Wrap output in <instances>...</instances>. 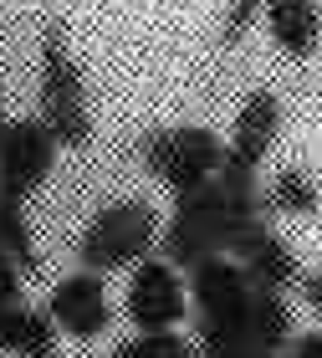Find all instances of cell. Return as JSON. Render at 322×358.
<instances>
[{"mask_svg": "<svg viewBox=\"0 0 322 358\" xmlns=\"http://www.w3.org/2000/svg\"><path fill=\"white\" fill-rule=\"evenodd\" d=\"M277 128H281V103H277V92H251L246 103H240L235 113V134L230 143H225V159H220V169H235V174H256L261 169V159L271 149V138H277Z\"/></svg>", "mask_w": 322, "mask_h": 358, "instance_id": "cell-8", "label": "cell"}, {"mask_svg": "<svg viewBox=\"0 0 322 358\" xmlns=\"http://www.w3.org/2000/svg\"><path fill=\"white\" fill-rule=\"evenodd\" d=\"M189 297H195L200 317H215V322H235L246 317V302H251V282L240 262L230 256H205L200 266H189Z\"/></svg>", "mask_w": 322, "mask_h": 358, "instance_id": "cell-7", "label": "cell"}, {"mask_svg": "<svg viewBox=\"0 0 322 358\" xmlns=\"http://www.w3.org/2000/svg\"><path fill=\"white\" fill-rule=\"evenodd\" d=\"M57 164V138L46 134L41 118H15L0 134V185L10 194H26L46 185V174Z\"/></svg>", "mask_w": 322, "mask_h": 358, "instance_id": "cell-4", "label": "cell"}, {"mask_svg": "<svg viewBox=\"0 0 322 358\" xmlns=\"http://www.w3.org/2000/svg\"><path fill=\"white\" fill-rule=\"evenodd\" d=\"M41 123L57 138V149H82L92 138L82 72H77V62L67 52L61 26H46V36H41Z\"/></svg>", "mask_w": 322, "mask_h": 358, "instance_id": "cell-2", "label": "cell"}, {"mask_svg": "<svg viewBox=\"0 0 322 358\" xmlns=\"http://www.w3.org/2000/svg\"><path fill=\"white\" fill-rule=\"evenodd\" d=\"M215 358H271V353H261V348H251V343H240V348H230V353H215Z\"/></svg>", "mask_w": 322, "mask_h": 358, "instance_id": "cell-19", "label": "cell"}, {"mask_svg": "<svg viewBox=\"0 0 322 358\" xmlns=\"http://www.w3.org/2000/svg\"><path fill=\"white\" fill-rule=\"evenodd\" d=\"M189 307V292L180 282V271L169 262H143L133 266V282H128V317H133L138 333H164L184 317Z\"/></svg>", "mask_w": 322, "mask_h": 358, "instance_id": "cell-5", "label": "cell"}, {"mask_svg": "<svg viewBox=\"0 0 322 358\" xmlns=\"http://www.w3.org/2000/svg\"><path fill=\"white\" fill-rule=\"evenodd\" d=\"M225 159V143L210 134V128L200 123H184V128H154L149 138H143V164H149L154 179H164L174 194L205 185V179H215Z\"/></svg>", "mask_w": 322, "mask_h": 358, "instance_id": "cell-3", "label": "cell"}, {"mask_svg": "<svg viewBox=\"0 0 322 358\" xmlns=\"http://www.w3.org/2000/svg\"><path fill=\"white\" fill-rule=\"evenodd\" d=\"M271 205H277V210H292V215H312V210L322 205V194H317V185H312L302 169L286 164V169L277 174V185H271Z\"/></svg>", "mask_w": 322, "mask_h": 358, "instance_id": "cell-13", "label": "cell"}, {"mask_svg": "<svg viewBox=\"0 0 322 358\" xmlns=\"http://www.w3.org/2000/svg\"><path fill=\"white\" fill-rule=\"evenodd\" d=\"M52 348H57V322L46 313L21 307V313H15V343H10V353H21V358H52Z\"/></svg>", "mask_w": 322, "mask_h": 358, "instance_id": "cell-12", "label": "cell"}, {"mask_svg": "<svg viewBox=\"0 0 322 358\" xmlns=\"http://www.w3.org/2000/svg\"><path fill=\"white\" fill-rule=\"evenodd\" d=\"M0 134H6V103H0Z\"/></svg>", "mask_w": 322, "mask_h": 358, "instance_id": "cell-20", "label": "cell"}, {"mask_svg": "<svg viewBox=\"0 0 322 358\" xmlns=\"http://www.w3.org/2000/svg\"><path fill=\"white\" fill-rule=\"evenodd\" d=\"M240 333H246L251 348H261V353H271V358L292 343V313H286L281 292L251 287V302H246V317H240Z\"/></svg>", "mask_w": 322, "mask_h": 358, "instance_id": "cell-11", "label": "cell"}, {"mask_svg": "<svg viewBox=\"0 0 322 358\" xmlns=\"http://www.w3.org/2000/svg\"><path fill=\"white\" fill-rule=\"evenodd\" d=\"M292 358H322V333H302L292 343Z\"/></svg>", "mask_w": 322, "mask_h": 358, "instance_id": "cell-18", "label": "cell"}, {"mask_svg": "<svg viewBox=\"0 0 322 358\" xmlns=\"http://www.w3.org/2000/svg\"><path fill=\"white\" fill-rule=\"evenodd\" d=\"M256 10H261V0H235L230 15H225V26H220V36H225V41H235L240 31L251 26V15H256Z\"/></svg>", "mask_w": 322, "mask_h": 358, "instance_id": "cell-15", "label": "cell"}, {"mask_svg": "<svg viewBox=\"0 0 322 358\" xmlns=\"http://www.w3.org/2000/svg\"><path fill=\"white\" fill-rule=\"evenodd\" d=\"M118 358H189V343L184 338H174V328L164 333H138L133 343H123Z\"/></svg>", "mask_w": 322, "mask_h": 358, "instance_id": "cell-14", "label": "cell"}, {"mask_svg": "<svg viewBox=\"0 0 322 358\" xmlns=\"http://www.w3.org/2000/svg\"><path fill=\"white\" fill-rule=\"evenodd\" d=\"M159 231L164 225H159V210L149 200H118L87 220L82 241H77V262H82V271H98V276L138 266L154 251Z\"/></svg>", "mask_w": 322, "mask_h": 358, "instance_id": "cell-1", "label": "cell"}, {"mask_svg": "<svg viewBox=\"0 0 322 358\" xmlns=\"http://www.w3.org/2000/svg\"><path fill=\"white\" fill-rule=\"evenodd\" d=\"M235 262H240V271H246V282L261 287V292H281V287L297 282V256H292V246H286L271 225L261 236H251V246L240 251Z\"/></svg>", "mask_w": 322, "mask_h": 358, "instance_id": "cell-10", "label": "cell"}, {"mask_svg": "<svg viewBox=\"0 0 322 358\" xmlns=\"http://www.w3.org/2000/svg\"><path fill=\"white\" fill-rule=\"evenodd\" d=\"M302 297H307L312 313H322V271H307V276H302Z\"/></svg>", "mask_w": 322, "mask_h": 358, "instance_id": "cell-17", "label": "cell"}, {"mask_svg": "<svg viewBox=\"0 0 322 358\" xmlns=\"http://www.w3.org/2000/svg\"><path fill=\"white\" fill-rule=\"evenodd\" d=\"M15 313H21V302H15V307H0V358H6L10 343H15Z\"/></svg>", "mask_w": 322, "mask_h": 358, "instance_id": "cell-16", "label": "cell"}, {"mask_svg": "<svg viewBox=\"0 0 322 358\" xmlns=\"http://www.w3.org/2000/svg\"><path fill=\"white\" fill-rule=\"evenodd\" d=\"M266 31L286 57H312L322 41L317 0H266Z\"/></svg>", "mask_w": 322, "mask_h": 358, "instance_id": "cell-9", "label": "cell"}, {"mask_svg": "<svg viewBox=\"0 0 322 358\" xmlns=\"http://www.w3.org/2000/svg\"><path fill=\"white\" fill-rule=\"evenodd\" d=\"M46 317L57 322V333L103 338L108 322H112L103 276H98V271H77V276H67V282H57V287H52V302H46Z\"/></svg>", "mask_w": 322, "mask_h": 358, "instance_id": "cell-6", "label": "cell"}]
</instances>
